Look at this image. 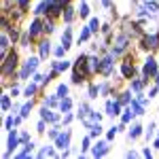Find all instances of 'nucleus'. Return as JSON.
Returning a JSON list of instances; mask_svg holds the SVG:
<instances>
[{
    "instance_id": "nucleus-21",
    "label": "nucleus",
    "mask_w": 159,
    "mask_h": 159,
    "mask_svg": "<svg viewBox=\"0 0 159 159\" xmlns=\"http://www.w3.org/2000/svg\"><path fill=\"white\" fill-rule=\"evenodd\" d=\"M0 47H2V53L9 47V36H7V34H2V38H0Z\"/></svg>"
},
{
    "instance_id": "nucleus-2",
    "label": "nucleus",
    "mask_w": 159,
    "mask_h": 159,
    "mask_svg": "<svg viewBox=\"0 0 159 159\" xmlns=\"http://www.w3.org/2000/svg\"><path fill=\"white\" fill-rule=\"evenodd\" d=\"M15 66H17V53H11V55L7 57V61H4V66H2V72L11 74L13 70H15Z\"/></svg>"
},
{
    "instance_id": "nucleus-35",
    "label": "nucleus",
    "mask_w": 159,
    "mask_h": 159,
    "mask_svg": "<svg viewBox=\"0 0 159 159\" xmlns=\"http://www.w3.org/2000/svg\"><path fill=\"white\" fill-rule=\"evenodd\" d=\"M45 32H53V21H45Z\"/></svg>"
},
{
    "instance_id": "nucleus-31",
    "label": "nucleus",
    "mask_w": 159,
    "mask_h": 159,
    "mask_svg": "<svg viewBox=\"0 0 159 159\" xmlns=\"http://www.w3.org/2000/svg\"><path fill=\"white\" fill-rule=\"evenodd\" d=\"M81 17H87V15H89V7H87V4H81Z\"/></svg>"
},
{
    "instance_id": "nucleus-43",
    "label": "nucleus",
    "mask_w": 159,
    "mask_h": 159,
    "mask_svg": "<svg viewBox=\"0 0 159 159\" xmlns=\"http://www.w3.org/2000/svg\"><path fill=\"white\" fill-rule=\"evenodd\" d=\"M81 148H83V151H85V148H89V138H85V140H83V147H81Z\"/></svg>"
},
{
    "instance_id": "nucleus-46",
    "label": "nucleus",
    "mask_w": 159,
    "mask_h": 159,
    "mask_svg": "<svg viewBox=\"0 0 159 159\" xmlns=\"http://www.w3.org/2000/svg\"><path fill=\"white\" fill-rule=\"evenodd\" d=\"M157 85H159V72H157Z\"/></svg>"
},
{
    "instance_id": "nucleus-11",
    "label": "nucleus",
    "mask_w": 159,
    "mask_h": 159,
    "mask_svg": "<svg viewBox=\"0 0 159 159\" xmlns=\"http://www.w3.org/2000/svg\"><path fill=\"white\" fill-rule=\"evenodd\" d=\"M40 117L45 119V121H51V123H55L60 117L55 115V112H51V110H47V108H43V112H40Z\"/></svg>"
},
{
    "instance_id": "nucleus-25",
    "label": "nucleus",
    "mask_w": 159,
    "mask_h": 159,
    "mask_svg": "<svg viewBox=\"0 0 159 159\" xmlns=\"http://www.w3.org/2000/svg\"><path fill=\"white\" fill-rule=\"evenodd\" d=\"M100 134H102V127H100V123L91 125V136H100Z\"/></svg>"
},
{
    "instance_id": "nucleus-20",
    "label": "nucleus",
    "mask_w": 159,
    "mask_h": 159,
    "mask_svg": "<svg viewBox=\"0 0 159 159\" xmlns=\"http://www.w3.org/2000/svg\"><path fill=\"white\" fill-rule=\"evenodd\" d=\"M49 55V43H40V57Z\"/></svg>"
},
{
    "instance_id": "nucleus-30",
    "label": "nucleus",
    "mask_w": 159,
    "mask_h": 159,
    "mask_svg": "<svg viewBox=\"0 0 159 159\" xmlns=\"http://www.w3.org/2000/svg\"><path fill=\"white\" fill-rule=\"evenodd\" d=\"M89 32H91V28H85V30H81V40H87V38H89Z\"/></svg>"
},
{
    "instance_id": "nucleus-8",
    "label": "nucleus",
    "mask_w": 159,
    "mask_h": 159,
    "mask_svg": "<svg viewBox=\"0 0 159 159\" xmlns=\"http://www.w3.org/2000/svg\"><path fill=\"white\" fill-rule=\"evenodd\" d=\"M55 140H57V147L60 148H66L68 144H70V134H68V132H66V134H60Z\"/></svg>"
},
{
    "instance_id": "nucleus-13",
    "label": "nucleus",
    "mask_w": 159,
    "mask_h": 159,
    "mask_svg": "<svg viewBox=\"0 0 159 159\" xmlns=\"http://www.w3.org/2000/svg\"><path fill=\"white\" fill-rule=\"evenodd\" d=\"M119 102H108V104H106V112H108V115H119Z\"/></svg>"
},
{
    "instance_id": "nucleus-12",
    "label": "nucleus",
    "mask_w": 159,
    "mask_h": 159,
    "mask_svg": "<svg viewBox=\"0 0 159 159\" xmlns=\"http://www.w3.org/2000/svg\"><path fill=\"white\" fill-rule=\"evenodd\" d=\"M49 9H51V0H43V2L36 7V11H34V13H36V15H43V13L49 11Z\"/></svg>"
},
{
    "instance_id": "nucleus-24",
    "label": "nucleus",
    "mask_w": 159,
    "mask_h": 159,
    "mask_svg": "<svg viewBox=\"0 0 159 159\" xmlns=\"http://www.w3.org/2000/svg\"><path fill=\"white\" fill-rule=\"evenodd\" d=\"M87 112H89V106H87V104H81V108H79V117L83 119V117H85Z\"/></svg>"
},
{
    "instance_id": "nucleus-33",
    "label": "nucleus",
    "mask_w": 159,
    "mask_h": 159,
    "mask_svg": "<svg viewBox=\"0 0 159 159\" xmlns=\"http://www.w3.org/2000/svg\"><path fill=\"white\" fill-rule=\"evenodd\" d=\"M147 9H148V11H153V13H155V11L159 9V4H157V2H148V4H147Z\"/></svg>"
},
{
    "instance_id": "nucleus-5",
    "label": "nucleus",
    "mask_w": 159,
    "mask_h": 159,
    "mask_svg": "<svg viewBox=\"0 0 159 159\" xmlns=\"http://www.w3.org/2000/svg\"><path fill=\"white\" fill-rule=\"evenodd\" d=\"M43 30H45V24H40L38 19H34V21H32V25H30V38H36Z\"/></svg>"
},
{
    "instance_id": "nucleus-29",
    "label": "nucleus",
    "mask_w": 159,
    "mask_h": 159,
    "mask_svg": "<svg viewBox=\"0 0 159 159\" xmlns=\"http://www.w3.org/2000/svg\"><path fill=\"white\" fill-rule=\"evenodd\" d=\"M57 93H60L61 98H64V96H68V87H66V85H60V87H57Z\"/></svg>"
},
{
    "instance_id": "nucleus-17",
    "label": "nucleus",
    "mask_w": 159,
    "mask_h": 159,
    "mask_svg": "<svg viewBox=\"0 0 159 159\" xmlns=\"http://www.w3.org/2000/svg\"><path fill=\"white\" fill-rule=\"evenodd\" d=\"M17 142H19V140H17V136H15V132H13V134L9 136V151H13V148L17 147Z\"/></svg>"
},
{
    "instance_id": "nucleus-18",
    "label": "nucleus",
    "mask_w": 159,
    "mask_h": 159,
    "mask_svg": "<svg viewBox=\"0 0 159 159\" xmlns=\"http://www.w3.org/2000/svg\"><path fill=\"white\" fill-rule=\"evenodd\" d=\"M70 106H72V102H70V100H68V98H64V100H61L60 108L64 110V112H68V110H70Z\"/></svg>"
},
{
    "instance_id": "nucleus-44",
    "label": "nucleus",
    "mask_w": 159,
    "mask_h": 159,
    "mask_svg": "<svg viewBox=\"0 0 159 159\" xmlns=\"http://www.w3.org/2000/svg\"><path fill=\"white\" fill-rule=\"evenodd\" d=\"M102 2H104V4H106V7H108V4H110V0H102Z\"/></svg>"
},
{
    "instance_id": "nucleus-34",
    "label": "nucleus",
    "mask_w": 159,
    "mask_h": 159,
    "mask_svg": "<svg viewBox=\"0 0 159 159\" xmlns=\"http://www.w3.org/2000/svg\"><path fill=\"white\" fill-rule=\"evenodd\" d=\"M55 104H57V98H55V96H51V98L47 100V106H55Z\"/></svg>"
},
{
    "instance_id": "nucleus-4",
    "label": "nucleus",
    "mask_w": 159,
    "mask_h": 159,
    "mask_svg": "<svg viewBox=\"0 0 159 159\" xmlns=\"http://www.w3.org/2000/svg\"><path fill=\"white\" fill-rule=\"evenodd\" d=\"M153 74H157V64H155V60L153 57H148L147 64H144V76H153Z\"/></svg>"
},
{
    "instance_id": "nucleus-27",
    "label": "nucleus",
    "mask_w": 159,
    "mask_h": 159,
    "mask_svg": "<svg viewBox=\"0 0 159 159\" xmlns=\"http://www.w3.org/2000/svg\"><path fill=\"white\" fill-rule=\"evenodd\" d=\"M98 91H100L98 87L91 85V87H89V98H98Z\"/></svg>"
},
{
    "instance_id": "nucleus-7",
    "label": "nucleus",
    "mask_w": 159,
    "mask_h": 159,
    "mask_svg": "<svg viewBox=\"0 0 159 159\" xmlns=\"http://www.w3.org/2000/svg\"><path fill=\"white\" fill-rule=\"evenodd\" d=\"M106 153H108L106 142H98V144L93 147V155H96V157H102V155H106Z\"/></svg>"
},
{
    "instance_id": "nucleus-9",
    "label": "nucleus",
    "mask_w": 159,
    "mask_h": 159,
    "mask_svg": "<svg viewBox=\"0 0 159 159\" xmlns=\"http://www.w3.org/2000/svg\"><path fill=\"white\" fill-rule=\"evenodd\" d=\"M100 70L104 74H110V70H112V55H108L106 60H102V66H100Z\"/></svg>"
},
{
    "instance_id": "nucleus-26",
    "label": "nucleus",
    "mask_w": 159,
    "mask_h": 159,
    "mask_svg": "<svg viewBox=\"0 0 159 159\" xmlns=\"http://www.w3.org/2000/svg\"><path fill=\"white\" fill-rule=\"evenodd\" d=\"M132 110H134V115H142V106L138 102H132Z\"/></svg>"
},
{
    "instance_id": "nucleus-39",
    "label": "nucleus",
    "mask_w": 159,
    "mask_h": 159,
    "mask_svg": "<svg viewBox=\"0 0 159 159\" xmlns=\"http://www.w3.org/2000/svg\"><path fill=\"white\" fill-rule=\"evenodd\" d=\"M43 81H47V79L40 76V74H34V83H43Z\"/></svg>"
},
{
    "instance_id": "nucleus-42",
    "label": "nucleus",
    "mask_w": 159,
    "mask_h": 159,
    "mask_svg": "<svg viewBox=\"0 0 159 159\" xmlns=\"http://www.w3.org/2000/svg\"><path fill=\"white\" fill-rule=\"evenodd\" d=\"M25 7H28V0H19V9L25 11Z\"/></svg>"
},
{
    "instance_id": "nucleus-22",
    "label": "nucleus",
    "mask_w": 159,
    "mask_h": 159,
    "mask_svg": "<svg viewBox=\"0 0 159 159\" xmlns=\"http://www.w3.org/2000/svg\"><path fill=\"white\" fill-rule=\"evenodd\" d=\"M11 108V100H9V96H2V110H9Z\"/></svg>"
},
{
    "instance_id": "nucleus-38",
    "label": "nucleus",
    "mask_w": 159,
    "mask_h": 159,
    "mask_svg": "<svg viewBox=\"0 0 159 159\" xmlns=\"http://www.w3.org/2000/svg\"><path fill=\"white\" fill-rule=\"evenodd\" d=\"M34 91H36V85H30L28 89H25V96H32Z\"/></svg>"
},
{
    "instance_id": "nucleus-14",
    "label": "nucleus",
    "mask_w": 159,
    "mask_h": 159,
    "mask_svg": "<svg viewBox=\"0 0 159 159\" xmlns=\"http://www.w3.org/2000/svg\"><path fill=\"white\" fill-rule=\"evenodd\" d=\"M123 76H127V79H129V76H132V74H134V66H132V64H129V60L125 61V64H123Z\"/></svg>"
},
{
    "instance_id": "nucleus-1",
    "label": "nucleus",
    "mask_w": 159,
    "mask_h": 159,
    "mask_svg": "<svg viewBox=\"0 0 159 159\" xmlns=\"http://www.w3.org/2000/svg\"><path fill=\"white\" fill-rule=\"evenodd\" d=\"M36 68H38V57H30V60H25L24 64V68H21V79H28L30 74H34L36 72Z\"/></svg>"
},
{
    "instance_id": "nucleus-28",
    "label": "nucleus",
    "mask_w": 159,
    "mask_h": 159,
    "mask_svg": "<svg viewBox=\"0 0 159 159\" xmlns=\"http://www.w3.org/2000/svg\"><path fill=\"white\" fill-rule=\"evenodd\" d=\"M68 66H70L68 61H57V64H55V70H66Z\"/></svg>"
},
{
    "instance_id": "nucleus-6",
    "label": "nucleus",
    "mask_w": 159,
    "mask_h": 159,
    "mask_svg": "<svg viewBox=\"0 0 159 159\" xmlns=\"http://www.w3.org/2000/svg\"><path fill=\"white\" fill-rule=\"evenodd\" d=\"M144 47H151V49L159 47V34H151V36H144Z\"/></svg>"
},
{
    "instance_id": "nucleus-36",
    "label": "nucleus",
    "mask_w": 159,
    "mask_h": 159,
    "mask_svg": "<svg viewBox=\"0 0 159 159\" xmlns=\"http://www.w3.org/2000/svg\"><path fill=\"white\" fill-rule=\"evenodd\" d=\"M132 87H134L136 91H140V89H142V81H134V83H132Z\"/></svg>"
},
{
    "instance_id": "nucleus-45",
    "label": "nucleus",
    "mask_w": 159,
    "mask_h": 159,
    "mask_svg": "<svg viewBox=\"0 0 159 159\" xmlns=\"http://www.w3.org/2000/svg\"><path fill=\"white\" fill-rule=\"evenodd\" d=\"M155 147H157V148H159V140H157V142H155Z\"/></svg>"
},
{
    "instance_id": "nucleus-40",
    "label": "nucleus",
    "mask_w": 159,
    "mask_h": 159,
    "mask_svg": "<svg viewBox=\"0 0 159 159\" xmlns=\"http://www.w3.org/2000/svg\"><path fill=\"white\" fill-rule=\"evenodd\" d=\"M127 102H129V96H127V93H123V98L119 100V104H127Z\"/></svg>"
},
{
    "instance_id": "nucleus-19",
    "label": "nucleus",
    "mask_w": 159,
    "mask_h": 159,
    "mask_svg": "<svg viewBox=\"0 0 159 159\" xmlns=\"http://www.w3.org/2000/svg\"><path fill=\"white\" fill-rule=\"evenodd\" d=\"M140 134H142V127H140V125H134L132 132H129V138H138Z\"/></svg>"
},
{
    "instance_id": "nucleus-15",
    "label": "nucleus",
    "mask_w": 159,
    "mask_h": 159,
    "mask_svg": "<svg viewBox=\"0 0 159 159\" xmlns=\"http://www.w3.org/2000/svg\"><path fill=\"white\" fill-rule=\"evenodd\" d=\"M70 36H72V32H70V28H68V30L64 32V36H61V43H64V47H66V49L70 47Z\"/></svg>"
},
{
    "instance_id": "nucleus-10",
    "label": "nucleus",
    "mask_w": 159,
    "mask_h": 159,
    "mask_svg": "<svg viewBox=\"0 0 159 159\" xmlns=\"http://www.w3.org/2000/svg\"><path fill=\"white\" fill-rule=\"evenodd\" d=\"M100 66H102V61L98 57H91L87 61V72H96V70H100Z\"/></svg>"
},
{
    "instance_id": "nucleus-3",
    "label": "nucleus",
    "mask_w": 159,
    "mask_h": 159,
    "mask_svg": "<svg viewBox=\"0 0 159 159\" xmlns=\"http://www.w3.org/2000/svg\"><path fill=\"white\" fill-rule=\"evenodd\" d=\"M83 123H85L87 127H91V125L100 123V115H98V112H93V110H89L85 117H83Z\"/></svg>"
},
{
    "instance_id": "nucleus-41",
    "label": "nucleus",
    "mask_w": 159,
    "mask_h": 159,
    "mask_svg": "<svg viewBox=\"0 0 159 159\" xmlns=\"http://www.w3.org/2000/svg\"><path fill=\"white\" fill-rule=\"evenodd\" d=\"M132 115H134V112H125V115H123V123L129 121V119H132Z\"/></svg>"
},
{
    "instance_id": "nucleus-32",
    "label": "nucleus",
    "mask_w": 159,
    "mask_h": 159,
    "mask_svg": "<svg viewBox=\"0 0 159 159\" xmlns=\"http://www.w3.org/2000/svg\"><path fill=\"white\" fill-rule=\"evenodd\" d=\"M98 19H91V21H89V28H91V32H98Z\"/></svg>"
},
{
    "instance_id": "nucleus-37",
    "label": "nucleus",
    "mask_w": 159,
    "mask_h": 159,
    "mask_svg": "<svg viewBox=\"0 0 159 159\" xmlns=\"http://www.w3.org/2000/svg\"><path fill=\"white\" fill-rule=\"evenodd\" d=\"M64 51H66V47L61 45V47H57V49H55V55H57V57H61V55H64Z\"/></svg>"
},
{
    "instance_id": "nucleus-23",
    "label": "nucleus",
    "mask_w": 159,
    "mask_h": 159,
    "mask_svg": "<svg viewBox=\"0 0 159 159\" xmlns=\"http://www.w3.org/2000/svg\"><path fill=\"white\" fill-rule=\"evenodd\" d=\"M30 110H32V102H28L24 108H21V117H28V115H30Z\"/></svg>"
},
{
    "instance_id": "nucleus-16",
    "label": "nucleus",
    "mask_w": 159,
    "mask_h": 159,
    "mask_svg": "<svg viewBox=\"0 0 159 159\" xmlns=\"http://www.w3.org/2000/svg\"><path fill=\"white\" fill-rule=\"evenodd\" d=\"M72 17H74V9H72V7H66V11H64V19H66V21H72Z\"/></svg>"
}]
</instances>
